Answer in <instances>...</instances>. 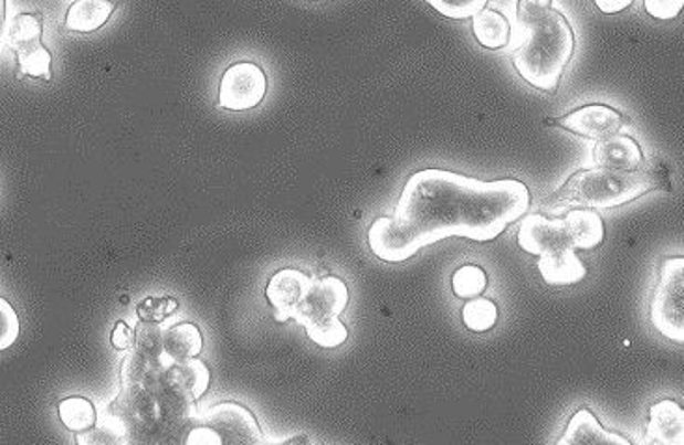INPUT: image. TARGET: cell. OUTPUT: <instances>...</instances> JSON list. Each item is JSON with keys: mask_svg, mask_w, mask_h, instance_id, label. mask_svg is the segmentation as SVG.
Segmentation results:
<instances>
[{"mask_svg": "<svg viewBox=\"0 0 684 445\" xmlns=\"http://www.w3.org/2000/svg\"><path fill=\"white\" fill-rule=\"evenodd\" d=\"M530 203V190L518 179L482 181L428 168L407 179L392 220L418 254L450 237L488 243L523 219Z\"/></svg>", "mask_w": 684, "mask_h": 445, "instance_id": "obj_1", "label": "cell"}, {"mask_svg": "<svg viewBox=\"0 0 684 445\" xmlns=\"http://www.w3.org/2000/svg\"><path fill=\"white\" fill-rule=\"evenodd\" d=\"M659 189V179L648 172H623L612 168L582 170L561 184L547 202L545 211L561 209H612L634 202Z\"/></svg>", "mask_w": 684, "mask_h": 445, "instance_id": "obj_2", "label": "cell"}, {"mask_svg": "<svg viewBox=\"0 0 684 445\" xmlns=\"http://www.w3.org/2000/svg\"><path fill=\"white\" fill-rule=\"evenodd\" d=\"M528 40L513 59L518 75L534 88L556 94L561 75L575 53V34L566 15L548 10L532 24Z\"/></svg>", "mask_w": 684, "mask_h": 445, "instance_id": "obj_3", "label": "cell"}, {"mask_svg": "<svg viewBox=\"0 0 684 445\" xmlns=\"http://www.w3.org/2000/svg\"><path fill=\"white\" fill-rule=\"evenodd\" d=\"M518 246L532 256H550L566 250H593L604 241V224L596 209H571L566 219L530 214L523 220Z\"/></svg>", "mask_w": 684, "mask_h": 445, "instance_id": "obj_4", "label": "cell"}, {"mask_svg": "<svg viewBox=\"0 0 684 445\" xmlns=\"http://www.w3.org/2000/svg\"><path fill=\"white\" fill-rule=\"evenodd\" d=\"M349 304V292L344 279L336 276L312 279L303 303L297 308L295 321L306 328L308 338L323 349H336L346 343L347 328L339 315Z\"/></svg>", "mask_w": 684, "mask_h": 445, "instance_id": "obj_5", "label": "cell"}, {"mask_svg": "<svg viewBox=\"0 0 684 445\" xmlns=\"http://www.w3.org/2000/svg\"><path fill=\"white\" fill-rule=\"evenodd\" d=\"M684 257H667L651 300V322L664 338L684 343Z\"/></svg>", "mask_w": 684, "mask_h": 445, "instance_id": "obj_6", "label": "cell"}, {"mask_svg": "<svg viewBox=\"0 0 684 445\" xmlns=\"http://www.w3.org/2000/svg\"><path fill=\"white\" fill-rule=\"evenodd\" d=\"M8 45L18 59L19 77L53 78V56L43 45L42 13H19L8 24Z\"/></svg>", "mask_w": 684, "mask_h": 445, "instance_id": "obj_7", "label": "cell"}, {"mask_svg": "<svg viewBox=\"0 0 684 445\" xmlns=\"http://www.w3.org/2000/svg\"><path fill=\"white\" fill-rule=\"evenodd\" d=\"M202 428L211 434V444H265L256 417L239 403H221L209 409L202 416Z\"/></svg>", "mask_w": 684, "mask_h": 445, "instance_id": "obj_8", "label": "cell"}, {"mask_svg": "<svg viewBox=\"0 0 684 445\" xmlns=\"http://www.w3.org/2000/svg\"><path fill=\"white\" fill-rule=\"evenodd\" d=\"M267 94V77L254 62H238L228 67L219 88V107L243 113L257 107Z\"/></svg>", "mask_w": 684, "mask_h": 445, "instance_id": "obj_9", "label": "cell"}, {"mask_svg": "<svg viewBox=\"0 0 684 445\" xmlns=\"http://www.w3.org/2000/svg\"><path fill=\"white\" fill-rule=\"evenodd\" d=\"M625 121L623 114L608 105H586L561 118L550 119V124L558 125L577 137L589 138V140L610 137L613 133H618Z\"/></svg>", "mask_w": 684, "mask_h": 445, "instance_id": "obj_10", "label": "cell"}, {"mask_svg": "<svg viewBox=\"0 0 684 445\" xmlns=\"http://www.w3.org/2000/svg\"><path fill=\"white\" fill-rule=\"evenodd\" d=\"M309 284L312 278L297 268H282L274 274L267 285V298L271 306L276 309L274 315L276 321H287L295 317Z\"/></svg>", "mask_w": 684, "mask_h": 445, "instance_id": "obj_11", "label": "cell"}, {"mask_svg": "<svg viewBox=\"0 0 684 445\" xmlns=\"http://www.w3.org/2000/svg\"><path fill=\"white\" fill-rule=\"evenodd\" d=\"M593 161L597 167L636 172L643 165L642 148L634 138L613 133L610 137L596 140Z\"/></svg>", "mask_w": 684, "mask_h": 445, "instance_id": "obj_12", "label": "cell"}, {"mask_svg": "<svg viewBox=\"0 0 684 445\" xmlns=\"http://www.w3.org/2000/svg\"><path fill=\"white\" fill-rule=\"evenodd\" d=\"M648 444L684 445V410L675 401H659L649 409Z\"/></svg>", "mask_w": 684, "mask_h": 445, "instance_id": "obj_13", "label": "cell"}, {"mask_svg": "<svg viewBox=\"0 0 684 445\" xmlns=\"http://www.w3.org/2000/svg\"><path fill=\"white\" fill-rule=\"evenodd\" d=\"M368 243L371 252L382 262L401 263L417 256L409 239L393 224L392 216H381L371 224Z\"/></svg>", "mask_w": 684, "mask_h": 445, "instance_id": "obj_14", "label": "cell"}, {"mask_svg": "<svg viewBox=\"0 0 684 445\" xmlns=\"http://www.w3.org/2000/svg\"><path fill=\"white\" fill-rule=\"evenodd\" d=\"M559 445H629L631 439L621 436L619 433H610L602 427L599 420L593 416V412L588 409L578 410L567 425L564 438L559 439Z\"/></svg>", "mask_w": 684, "mask_h": 445, "instance_id": "obj_15", "label": "cell"}, {"mask_svg": "<svg viewBox=\"0 0 684 445\" xmlns=\"http://www.w3.org/2000/svg\"><path fill=\"white\" fill-rule=\"evenodd\" d=\"M116 8H118L116 0H75L72 7L67 8L64 24L73 32L90 34L105 27L116 12Z\"/></svg>", "mask_w": 684, "mask_h": 445, "instance_id": "obj_16", "label": "cell"}, {"mask_svg": "<svg viewBox=\"0 0 684 445\" xmlns=\"http://www.w3.org/2000/svg\"><path fill=\"white\" fill-rule=\"evenodd\" d=\"M537 268L543 279L550 285H572L588 276V268L575 254V250L541 256L537 262Z\"/></svg>", "mask_w": 684, "mask_h": 445, "instance_id": "obj_17", "label": "cell"}, {"mask_svg": "<svg viewBox=\"0 0 684 445\" xmlns=\"http://www.w3.org/2000/svg\"><path fill=\"white\" fill-rule=\"evenodd\" d=\"M202 349V333L197 325L181 322L168 330H162V352L170 362H185V360L198 358Z\"/></svg>", "mask_w": 684, "mask_h": 445, "instance_id": "obj_18", "label": "cell"}, {"mask_svg": "<svg viewBox=\"0 0 684 445\" xmlns=\"http://www.w3.org/2000/svg\"><path fill=\"white\" fill-rule=\"evenodd\" d=\"M209 369L198 358L172 362L165 371V382L170 386L178 388L181 392L189 393L194 401L202 398L209 388Z\"/></svg>", "mask_w": 684, "mask_h": 445, "instance_id": "obj_19", "label": "cell"}, {"mask_svg": "<svg viewBox=\"0 0 684 445\" xmlns=\"http://www.w3.org/2000/svg\"><path fill=\"white\" fill-rule=\"evenodd\" d=\"M472 30H474L477 42L491 51L506 47L509 42V23L501 12H494V10L477 12L472 18Z\"/></svg>", "mask_w": 684, "mask_h": 445, "instance_id": "obj_20", "label": "cell"}, {"mask_svg": "<svg viewBox=\"0 0 684 445\" xmlns=\"http://www.w3.org/2000/svg\"><path fill=\"white\" fill-rule=\"evenodd\" d=\"M59 414L62 423L77 434L94 427L97 422L96 406L84 398L64 399L59 404Z\"/></svg>", "mask_w": 684, "mask_h": 445, "instance_id": "obj_21", "label": "cell"}, {"mask_svg": "<svg viewBox=\"0 0 684 445\" xmlns=\"http://www.w3.org/2000/svg\"><path fill=\"white\" fill-rule=\"evenodd\" d=\"M498 321V308L488 298H471L463 306L464 327L471 332H487Z\"/></svg>", "mask_w": 684, "mask_h": 445, "instance_id": "obj_22", "label": "cell"}, {"mask_svg": "<svg viewBox=\"0 0 684 445\" xmlns=\"http://www.w3.org/2000/svg\"><path fill=\"white\" fill-rule=\"evenodd\" d=\"M452 289L459 298L480 297L487 289V274L476 265L457 268L453 274Z\"/></svg>", "mask_w": 684, "mask_h": 445, "instance_id": "obj_23", "label": "cell"}, {"mask_svg": "<svg viewBox=\"0 0 684 445\" xmlns=\"http://www.w3.org/2000/svg\"><path fill=\"white\" fill-rule=\"evenodd\" d=\"M135 351L143 352L144 357L165 358L159 322L143 321L138 325L135 332Z\"/></svg>", "mask_w": 684, "mask_h": 445, "instance_id": "obj_24", "label": "cell"}, {"mask_svg": "<svg viewBox=\"0 0 684 445\" xmlns=\"http://www.w3.org/2000/svg\"><path fill=\"white\" fill-rule=\"evenodd\" d=\"M425 2L444 18L469 19L485 10L488 0H425Z\"/></svg>", "mask_w": 684, "mask_h": 445, "instance_id": "obj_25", "label": "cell"}, {"mask_svg": "<svg viewBox=\"0 0 684 445\" xmlns=\"http://www.w3.org/2000/svg\"><path fill=\"white\" fill-rule=\"evenodd\" d=\"M19 338V317L8 300L0 297V351L10 349Z\"/></svg>", "mask_w": 684, "mask_h": 445, "instance_id": "obj_26", "label": "cell"}, {"mask_svg": "<svg viewBox=\"0 0 684 445\" xmlns=\"http://www.w3.org/2000/svg\"><path fill=\"white\" fill-rule=\"evenodd\" d=\"M176 308H178V303L170 297H149L138 306V315H140L143 321L161 322L162 319L172 314Z\"/></svg>", "mask_w": 684, "mask_h": 445, "instance_id": "obj_27", "label": "cell"}, {"mask_svg": "<svg viewBox=\"0 0 684 445\" xmlns=\"http://www.w3.org/2000/svg\"><path fill=\"white\" fill-rule=\"evenodd\" d=\"M553 0H518L517 19L524 29H530L532 24L553 10Z\"/></svg>", "mask_w": 684, "mask_h": 445, "instance_id": "obj_28", "label": "cell"}, {"mask_svg": "<svg viewBox=\"0 0 684 445\" xmlns=\"http://www.w3.org/2000/svg\"><path fill=\"white\" fill-rule=\"evenodd\" d=\"M645 12L659 21H670L677 18L684 7V0H643Z\"/></svg>", "mask_w": 684, "mask_h": 445, "instance_id": "obj_29", "label": "cell"}, {"mask_svg": "<svg viewBox=\"0 0 684 445\" xmlns=\"http://www.w3.org/2000/svg\"><path fill=\"white\" fill-rule=\"evenodd\" d=\"M111 339H113V345L118 351H127L133 345L131 328L127 327L124 321L116 322Z\"/></svg>", "mask_w": 684, "mask_h": 445, "instance_id": "obj_30", "label": "cell"}, {"mask_svg": "<svg viewBox=\"0 0 684 445\" xmlns=\"http://www.w3.org/2000/svg\"><path fill=\"white\" fill-rule=\"evenodd\" d=\"M632 2H634V0H596L597 8H599L602 13H608V15L623 12V10L631 7Z\"/></svg>", "mask_w": 684, "mask_h": 445, "instance_id": "obj_31", "label": "cell"}, {"mask_svg": "<svg viewBox=\"0 0 684 445\" xmlns=\"http://www.w3.org/2000/svg\"><path fill=\"white\" fill-rule=\"evenodd\" d=\"M8 32V0H0V43Z\"/></svg>", "mask_w": 684, "mask_h": 445, "instance_id": "obj_32", "label": "cell"}, {"mask_svg": "<svg viewBox=\"0 0 684 445\" xmlns=\"http://www.w3.org/2000/svg\"><path fill=\"white\" fill-rule=\"evenodd\" d=\"M317 2H322V0H317Z\"/></svg>", "mask_w": 684, "mask_h": 445, "instance_id": "obj_33", "label": "cell"}]
</instances>
